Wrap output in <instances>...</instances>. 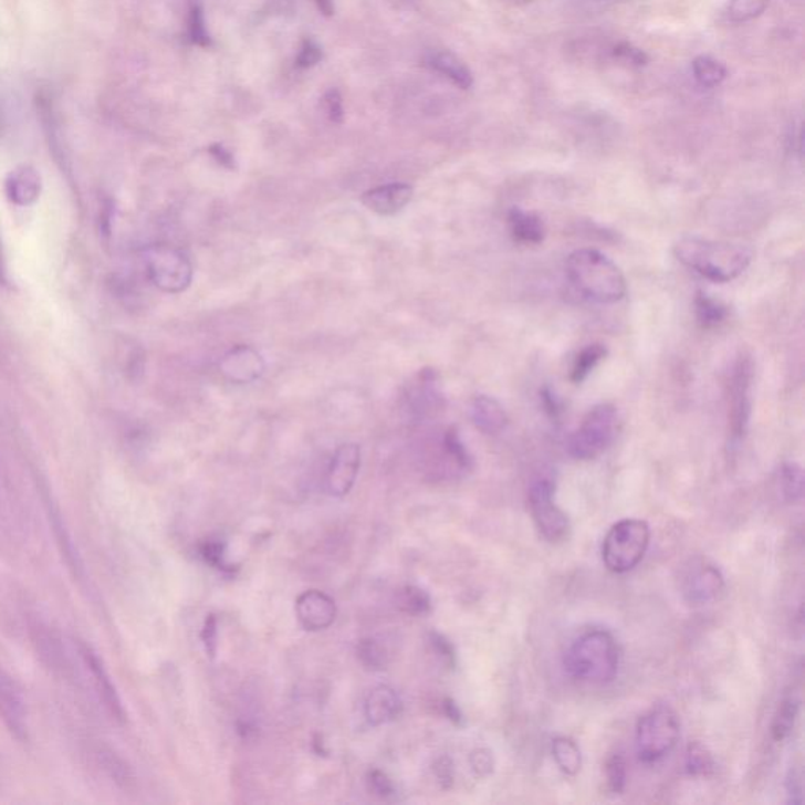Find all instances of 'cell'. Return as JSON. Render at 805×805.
Wrapping results in <instances>:
<instances>
[{"instance_id":"1","label":"cell","mask_w":805,"mask_h":805,"mask_svg":"<svg viewBox=\"0 0 805 805\" xmlns=\"http://www.w3.org/2000/svg\"><path fill=\"white\" fill-rule=\"evenodd\" d=\"M678 262L715 283L735 281L754 260L751 248L733 242L684 237L673 245Z\"/></svg>"},{"instance_id":"2","label":"cell","mask_w":805,"mask_h":805,"mask_svg":"<svg viewBox=\"0 0 805 805\" xmlns=\"http://www.w3.org/2000/svg\"><path fill=\"white\" fill-rule=\"evenodd\" d=\"M565 669L574 680L583 683H610L620 669V647L609 631L590 629L569 645Z\"/></svg>"},{"instance_id":"3","label":"cell","mask_w":805,"mask_h":805,"mask_svg":"<svg viewBox=\"0 0 805 805\" xmlns=\"http://www.w3.org/2000/svg\"><path fill=\"white\" fill-rule=\"evenodd\" d=\"M566 275L577 293L599 304H614L624 300L626 279L624 272L595 249H581L566 260Z\"/></svg>"},{"instance_id":"4","label":"cell","mask_w":805,"mask_h":805,"mask_svg":"<svg viewBox=\"0 0 805 805\" xmlns=\"http://www.w3.org/2000/svg\"><path fill=\"white\" fill-rule=\"evenodd\" d=\"M650 525L642 520H621L607 532L603 542V562L609 572L624 574L644 561L650 546Z\"/></svg>"},{"instance_id":"5","label":"cell","mask_w":805,"mask_h":805,"mask_svg":"<svg viewBox=\"0 0 805 805\" xmlns=\"http://www.w3.org/2000/svg\"><path fill=\"white\" fill-rule=\"evenodd\" d=\"M680 738V721L669 704H656L639 719L636 749L640 762L655 763L673 751Z\"/></svg>"},{"instance_id":"6","label":"cell","mask_w":805,"mask_h":805,"mask_svg":"<svg viewBox=\"0 0 805 805\" xmlns=\"http://www.w3.org/2000/svg\"><path fill=\"white\" fill-rule=\"evenodd\" d=\"M618 431V412L609 402L595 406L568 441V452L574 460L590 461L606 452Z\"/></svg>"},{"instance_id":"7","label":"cell","mask_w":805,"mask_h":805,"mask_svg":"<svg viewBox=\"0 0 805 805\" xmlns=\"http://www.w3.org/2000/svg\"><path fill=\"white\" fill-rule=\"evenodd\" d=\"M77 654V677L76 683L91 689L92 694L103 707L104 713L109 715L112 721L123 724L126 721V711L123 707L115 684L112 683L109 672L101 661L95 650L82 640L74 639Z\"/></svg>"},{"instance_id":"8","label":"cell","mask_w":805,"mask_h":805,"mask_svg":"<svg viewBox=\"0 0 805 805\" xmlns=\"http://www.w3.org/2000/svg\"><path fill=\"white\" fill-rule=\"evenodd\" d=\"M554 484L551 480H536L529 491V509L540 535L546 542L564 543L572 534L568 514L555 503Z\"/></svg>"},{"instance_id":"9","label":"cell","mask_w":805,"mask_h":805,"mask_svg":"<svg viewBox=\"0 0 805 805\" xmlns=\"http://www.w3.org/2000/svg\"><path fill=\"white\" fill-rule=\"evenodd\" d=\"M147 270L150 281L164 293H182L192 282V264L188 257L170 245L148 249Z\"/></svg>"},{"instance_id":"10","label":"cell","mask_w":805,"mask_h":805,"mask_svg":"<svg viewBox=\"0 0 805 805\" xmlns=\"http://www.w3.org/2000/svg\"><path fill=\"white\" fill-rule=\"evenodd\" d=\"M680 590L692 606L718 602L725 592L724 574L707 558H691L681 572Z\"/></svg>"},{"instance_id":"11","label":"cell","mask_w":805,"mask_h":805,"mask_svg":"<svg viewBox=\"0 0 805 805\" xmlns=\"http://www.w3.org/2000/svg\"><path fill=\"white\" fill-rule=\"evenodd\" d=\"M751 359L741 357L735 365L732 383H730V428L732 438L740 441L748 430L752 408V376H754Z\"/></svg>"},{"instance_id":"12","label":"cell","mask_w":805,"mask_h":805,"mask_svg":"<svg viewBox=\"0 0 805 805\" xmlns=\"http://www.w3.org/2000/svg\"><path fill=\"white\" fill-rule=\"evenodd\" d=\"M0 721L11 736L24 743L29 740V711L20 686L0 666Z\"/></svg>"},{"instance_id":"13","label":"cell","mask_w":805,"mask_h":805,"mask_svg":"<svg viewBox=\"0 0 805 805\" xmlns=\"http://www.w3.org/2000/svg\"><path fill=\"white\" fill-rule=\"evenodd\" d=\"M360 469V447L357 443H343L334 453L327 469L326 484L330 494L343 498L353 490Z\"/></svg>"},{"instance_id":"14","label":"cell","mask_w":805,"mask_h":805,"mask_svg":"<svg viewBox=\"0 0 805 805\" xmlns=\"http://www.w3.org/2000/svg\"><path fill=\"white\" fill-rule=\"evenodd\" d=\"M264 360L262 354L248 345H238L230 349L219 363L221 375L229 383L251 384L263 375Z\"/></svg>"},{"instance_id":"15","label":"cell","mask_w":805,"mask_h":805,"mask_svg":"<svg viewBox=\"0 0 805 805\" xmlns=\"http://www.w3.org/2000/svg\"><path fill=\"white\" fill-rule=\"evenodd\" d=\"M296 615L302 628L313 632L323 631L334 624L337 606L324 592L307 590L297 596Z\"/></svg>"},{"instance_id":"16","label":"cell","mask_w":805,"mask_h":805,"mask_svg":"<svg viewBox=\"0 0 805 805\" xmlns=\"http://www.w3.org/2000/svg\"><path fill=\"white\" fill-rule=\"evenodd\" d=\"M408 405L416 416H430L443 405L439 375L431 368L420 370L408 389Z\"/></svg>"},{"instance_id":"17","label":"cell","mask_w":805,"mask_h":805,"mask_svg":"<svg viewBox=\"0 0 805 805\" xmlns=\"http://www.w3.org/2000/svg\"><path fill=\"white\" fill-rule=\"evenodd\" d=\"M414 189L405 182H390V185L373 188L363 196V203L368 210L379 216H394L405 210L412 199Z\"/></svg>"},{"instance_id":"18","label":"cell","mask_w":805,"mask_h":805,"mask_svg":"<svg viewBox=\"0 0 805 805\" xmlns=\"http://www.w3.org/2000/svg\"><path fill=\"white\" fill-rule=\"evenodd\" d=\"M401 710L400 696L389 686H378L365 700V718L375 726L395 721L401 714Z\"/></svg>"},{"instance_id":"19","label":"cell","mask_w":805,"mask_h":805,"mask_svg":"<svg viewBox=\"0 0 805 805\" xmlns=\"http://www.w3.org/2000/svg\"><path fill=\"white\" fill-rule=\"evenodd\" d=\"M472 424L484 435H499L505 430L509 416L501 402L488 395H477L469 406Z\"/></svg>"},{"instance_id":"20","label":"cell","mask_w":805,"mask_h":805,"mask_svg":"<svg viewBox=\"0 0 805 805\" xmlns=\"http://www.w3.org/2000/svg\"><path fill=\"white\" fill-rule=\"evenodd\" d=\"M427 66L452 82L461 91H469L473 85L472 71L458 55L450 51H435L427 55Z\"/></svg>"},{"instance_id":"21","label":"cell","mask_w":805,"mask_h":805,"mask_svg":"<svg viewBox=\"0 0 805 805\" xmlns=\"http://www.w3.org/2000/svg\"><path fill=\"white\" fill-rule=\"evenodd\" d=\"M509 227L514 240L523 242V244H540L546 234L542 218L535 212L524 211L521 208H513L509 212Z\"/></svg>"},{"instance_id":"22","label":"cell","mask_w":805,"mask_h":805,"mask_svg":"<svg viewBox=\"0 0 805 805\" xmlns=\"http://www.w3.org/2000/svg\"><path fill=\"white\" fill-rule=\"evenodd\" d=\"M7 192L21 207L33 203L40 196V175L32 167H20L7 180Z\"/></svg>"},{"instance_id":"23","label":"cell","mask_w":805,"mask_h":805,"mask_svg":"<svg viewBox=\"0 0 805 805\" xmlns=\"http://www.w3.org/2000/svg\"><path fill=\"white\" fill-rule=\"evenodd\" d=\"M93 759H95L96 766L100 771L109 777V781L114 782L115 785L122 786V788H128L133 785L134 774L132 766L122 759L121 755L115 754L109 748L93 749Z\"/></svg>"},{"instance_id":"24","label":"cell","mask_w":805,"mask_h":805,"mask_svg":"<svg viewBox=\"0 0 805 805\" xmlns=\"http://www.w3.org/2000/svg\"><path fill=\"white\" fill-rule=\"evenodd\" d=\"M801 702L795 694L786 696L775 711L773 724H771V736L775 743H784L792 736L795 730L797 718H799Z\"/></svg>"},{"instance_id":"25","label":"cell","mask_w":805,"mask_h":805,"mask_svg":"<svg viewBox=\"0 0 805 805\" xmlns=\"http://www.w3.org/2000/svg\"><path fill=\"white\" fill-rule=\"evenodd\" d=\"M553 756L555 765L565 775H576L583 766V754L579 745L572 738L558 736L553 741Z\"/></svg>"},{"instance_id":"26","label":"cell","mask_w":805,"mask_h":805,"mask_svg":"<svg viewBox=\"0 0 805 805\" xmlns=\"http://www.w3.org/2000/svg\"><path fill=\"white\" fill-rule=\"evenodd\" d=\"M692 73H694L696 81L704 88L718 87L726 77L724 63L704 54L697 55L692 62Z\"/></svg>"},{"instance_id":"27","label":"cell","mask_w":805,"mask_h":805,"mask_svg":"<svg viewBox=\"0 0 805 805\" xmlns=\"http://www.w3.org/2000/svg\"><path fill=\"white\" fill-rule=\"evenodd\" d=\"M778 487L786 502L797 503L804 498V471L797 463H784L778 471Z\"/></svg>"},{"instance_id":"28","label":"cell","mask_w":805,"mask_h":805,"mask_svg":"<svg viewBox=\"0 0 805 805\" xmlns=\"http://www.w3.org/2000/svg\"><path fill=\"white\" fill-rule=\"evenodd\" d=\"M356 654L360 665L367 670H373V672H378V670L386 669L389 666V651L379 640L373 639V637L360 640L357 644Z\"/></svg>"},{"instance_id":"29","label":"cell","mask_w":805,"mask_h":805,"mask_svg":"<svg viewBox=\"0 0 805 805\" xmlns=\"http://www.w3.org/2000/svg\"><path fill=\"white\" fill-rule=\"evenodd\" d=\"M397 607L402 614L420 617L430 613L431 598L427 592L416 585H406L397 594Z\"/></svg>"},{"instance_id":"30","label":"cell","mask_w":805,"mask_h":805,"mask_svg":"<svg viewBox=\"0 0 805 805\" xmlns=\"http://www.w3.org/2000/svg\"><path fill=\"white\" fill-rule=\"evenodd\" d=\"M606 354L607 349L604 348L603 345H599V343L585 346L583 352L577 354L576 359H574L572 376H569V378H572V381L574 384H581L585 381V379L588 378V375H590V373L595 370L596 365L602 363L604 357H606Z\"/></svg>"},{"instance_id":"31","label":"cell","mask_w":805,"mask_h":805,"mask_svg":"<svg viewBox=\"0 0 805 805\" xmlns=\"http://www.w3.org/2000/svg\"><path fill=\"white\" fill-rule=\"evenodd\" d=\"M442 449L446 457L454 464V468L461 472H469L472 469V457L468 452L463 441H461L460 435H458L457 428H449L443 433Z\"/></svg>"},{"instance_id":"32","label":"cell","mask_w":805,"mask_h":805,"mask_svg":"<svg viewBox=\"0 0 805 805\" xmlns=\"http://www.w3.org/2000/svg\"><path fill=\"white\" fill-rule=\"evenodd\" d=\"M188 39L199 48H210L212 44L210 33L205 25L203 7L199 0H192L188 10Z\"/></svg>"},{"instance_id":"33","label":"cell","mask_w":805,"mask_h":805,"mask_svg":"<svg viewBox=\"0 0 805 805\" xmlns=\"http://www.w3.org/2000/svg\"><path fill=\"white\" fill-rule=\"evenodd\" d=\"M686 771L694 777H704V775L713 773V755L703 744H689L688 751H686Z\"/></svg>"},{"instance_id":"34","label":"cell","mask_w":805,"mask_h":805,"mask_svg":"<svg viewBox=\"0 0 805 805\" xmlns=\"http://www.w3.org/2000/svg\"><path fill=\"white\" fill-rule=\"evenodd\" d=\"M726 307L721 302L713 300V297L707 296V294H699L696 300V315L699 323L703 327H715L726 318Z\"/></svg>"},{"instance_id":"35","label":"cell","mask_w":805,"mask_h":805,"mask_svg":"<svg viewBox=\"0 0 805 805\" xmlns=\"http://www.w3.org/2000/svg\"><path fill=\"white\" fill-rule=\"evenodd\" d=\"M770 7V0H730L726 17L732 22H748L762 17Z\"/></svg>"},{"instance_id":"36","label":"cell","mask_w":805,"mask_h":805,"mask_svg":"<svg viewBox=\"0 0 805 805\" xmlns=\"http://www.w3.org/2000/svg\"><path fill=\"white\" fill-rule=\"evenodd\" d=\"M199 555L205 564L222 573H233L234 565L229 564L226 558V543L218 539H208L199 544Z\"/></svg>"},{"instance_id":"37","label":"cell","mask_w":805,"mask_h":805,"mask_svg":"<svg viewBox=\"0 0 805 805\" xmlns=\"http://www.w3.org/2000/svg\"><path fill=\"white\" fill-rule=\"evenodd\" d=\"M607 790L613 795H621L626 786V763L624 755L614 754L606 762Z\"/></svg>"},{"instance_id":"38","label":"cell","mask_w":805,"mask_h":805,"mask_svg":"<svg viewBox=\"0 0 805 805\" xmlns=\"http://www.w3.org/2000/svg\"><path fill=\"white\" fill-rule=\"evenodd\" d=\"M367 785L373 795L378 796L379 799L390 801L397 795L393 781L383 771H370L367 775Z\"/></svg>"},{"instance_id":"39","label":"cell","mask_w":805,"mask_h":805,"mask_svg":"<svg viewBox=\"0 0 805 805\" xmlns=\"http://www.w3.org/2000/svg\"><path fill=\"white\" fill-rule=\"evenodd\" d=\"M613 58L631 66H644L648 63V55L639 48L632 46L628 41H624V43L614 48Z\"/></svg>"},{"instance_id":"40","label":"cell","mask_w":805,"mask_h":805,"mask_svg":"<svg viewBox=\"0 0 805 805\" xmlns=\"http://www.w3.org/2000/svg\"><path fill=\"white\" fill-rule=\"evenodd\" d=\"M469 763H471V767L473 771V774L477 775V777H488V775L493 774L494 771V756L491 754V751H488V749H475V751L471 752V756H469Z\"/></svg>"},{"instance_id":"41","label":"cell","mask_w":805,"mask_h":805,"mask_svg":"<svg viewBox=\"0 0 805 805\" xmlns=\"http://www.w3.org/2000/svg\"><path fill=\"white\" fill-rule=\"evenodd\" d=\"M323 51L318 44L313 40H304L301 44V50L297 52L296 66L297 69H312L316 63L322 62Z\"/></svg>"},{"instance_id":"42","label":"cell","mask_w":805,"mask_h":805,"mask_svg":"<svg viewBox=\"0 0 805 805\" xmlns=\"http://www.w3.org/2000/svg\"><path fill=\"white\" fill-rule=\"evenodd\" d=\"M201 642L205 645V650L210 655V658H215L216 651H218V618L216 615H207L205 618L203 628H201Z\"/></svg>"},{"instance_id":"43","label":"cell","mask_w":805,"mask_h":805,"mask_svg":"<svg viewBox=\"0 0 805 805\" xmlns=\"http://www.w3.org/2000/svg\"><path fill=\"white\" fill-rule=\"evenodd\" d=\"M323 107L327 117H330V121L341 125L343 118H345L341 92L335 91V88H331L330 92H326V95H324L323 98Z\"/></svg>"},{"instance_id":"44","label":"cell","mask_w":805,"mask_h":805,"mask_svg":"<svg viewBox=\"0 0 805 805\" xmlns=\"http://www.w3.org/2000/svg\"><path fill=\"white\" fill-rule=\"evenodd\" d=\"M430 645L433 648L436 655L446 662L447 666L453 667L457 665V655H454L453 645L450 644L449 639H446L439 632H431Z\"/></svg>"},{"instance_id":"45","label":"cell","mask_w":805,"mask_h":805,"mask_svg":"<svg viewBox=\"0 0 805 805\" xmlns=\"http://www.w3.org/2000/svg\"><path fill=\"white\" fill-rule=\"evenodd\" d=\"M786 792H788L790 804L803 803V775H801V771H790L788 777H786Z\"/></svg>"},{"instance_id":"46","label":"cell","mask_w":805,"mask_h":805,"mask_svg":"<svg viewBox=\"0 0 805 805\" xmlns=\"http://www.w3.org/2000/svg\"><path fill=\"white\" fill-rule=\"evenodd\" d=\"M435 774L443 790L450 788L453 784V763L449 756H442L435 763Z\"/></svg>"},{"instance_id":"47","label":"cell","mask_w":805,"mask_h":805,"mask_svg":"<svg viewBox=\"0 0 805 805\" xmlns=\"http://www.w3.org/2000/svg\"><path fill=\"white\" fill-rule=\"evenodd\" d=\"M208 151H210L212 159H215V161L218 163L219 166H222L223 169H237V163H234L233 153L227 150V148L223 147L222 144H212L210 150Z\"/></svg>"},{"instance_id":"48","label":"cell","mask_w":805,"mask_h":805,"mask_svg":"<svg viewBox=\"0 0 805 805\" xmlns=\"http://www.w3.org/2000/svg\"><path fill=\"white\" fill-rule=\"evenodd\" d=\"M442 710L453 724L460 725L463 722V713H461L460 708H458V704L452 699L443 700Z\"/></svg>"},{"instance_id":"49","label":"cell","mask_w":805,"mask_h":805,"mask_svg":"<svg viewBox=\"0 0 805 805\" xmlns=\"http://www.w3.org/2000/svg\"><path fill=\"white\" fill-rule=\"evenodd\" d=\"M316 7L322 11L324 17H333L334 14V0H315Z\"/></svg>"},{"instance_id":"50","label":"cell","mask_w":805,"mask_h":805,"mask_svg":"<svg viewBox=\"0 0 805 805\" xmlns=\"http://www.w3.org/2000/svg\"><path fill=\"white\" fill-rule=\"evenodd\" d=\"M505 2L512 3V6H525V3L532 2V0H505Z\"/></svg>"},{"instance_id":"51","label":"cell","mask_w":805,"mask_h":805,"mask_svg":"<svg viewBox=\"0 0 805 805\" xmlns=\"http://www.w3.org/2000/svg\"><path fill=\"white\" fill-rule=\"evenodd\" d=\"M602 2H604V0H602Z\"/></svg>"}]
</instances>
